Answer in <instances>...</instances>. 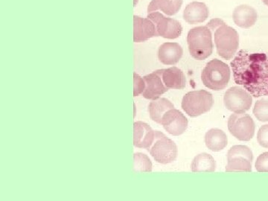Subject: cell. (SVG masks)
<instances>
[{
    "label": "cell",
    "instance_id": "cell-13",
    "mask_svg": "<svg viewBox=\"0 0 268 201\" xmlns=\"http://www.w3.org/2000/svg\"><path fill=\"white\" fill-rule=\"evenodd\" d=\"M155 37H159L155 24L147 17L134 15V42H145Z\"/></svg>",
    "mask_w": 268,
    "mask_h": 201
},
{
    "label": "cell",
    "instance_id": "cell-3",
    "mask_svg": "<svg viewBox=\"0 0 268 201\" xmlns=\"http://www.w3.org/2000/svg\"><path fill=\"white\" fill-rule=\"evenodd\" d=\"M231 77V68L226 63L218 59L210 60L201 73L203 84L207 88L215 91L226 88Z\"/></svg>",
    "mask_w": 268,
    "mask_h": 201
},
{
    "label": "cell",
    "instance_id": "cell-30",
    "mask_svg": "<svg viewBox=\"0 0 268 201\" xmlns=\"http://www.w3.org/2000/svg\"><path fill=\"white\" fill-rule=\"evenodd\" d=\"M134 6L135 7V6H136V4H137L138 2H139V0H134Z\"/></svg>",
    "mask_w": 268,
    "mask_h": 201
},
{
    "label": "cell",
    "instance_id": "cell-15",
    "mask_svg": "<svg viewBox=\"0 0 268 201\" xmlns=\"http://www.w3.org/2000/svg\"><path fill=\"white\" fill-rule=\"evenodd\" d=\"M258 14L254 8L249 5H240L233 12V20L240 28H250L256 23Z\"/></svg>",
    "mask_w": 268,
    "mask_h": 201
},
{
    "label": "cell",
    "instance_id": "cell-26",
    "mask_svg": "<svg viewBox=\"0 0 268 201\" xmlns=\"http://www.w3.org/2000/svg\"><path fill=\"white\" fill-rule=\"evenodd\" d=\"M257 141L263 148H268V124L260 127L257 134Z\"/></svg>",
    "mask_w": 268,
    "mask_h": 201
},
{
    "label": "cell",
    "instance_id": "cell-29",
    "mask_svg": "<svg viewBox=\"0 0 268 201\" xmlns=\"http://www.w3.org/2000/svg\"><path fill=\"white\" fill-rule=\"evenodd\" d=\"M261 1L263 2V3H264L265 6H267L268 7V0H261Z\"/></svg>",
    "mask_w": 268,
    "mask_h": 201
},
{
    "label": "cell",
    "instance_id": "cell-18",
    "mask_svg": "<svg viewBox=\"0 0 268 201\" xmlns=\"http://www.w3.org/2000/svg\"><path fill=\"white\" fill-rule=\"evenodd\" d=\"M162 79L168 89H183L186 84L183 72L176 66L161 70Z\"/></svg>",
    "mask_w": 268,
    "mask_h": 201
},
{
    "label": "cell",
    "instance_id": "cell-21",
    "mask_svg": "<svg viewBox=\"0 0 268 201\" xmlns=\"http://www.w3.org/2000/svg\"><path fill=\"white\" fill-rule=\"evenodd\" d=\"M173 108H174V105L167 98H159L153 100L148 106L150 119L158 124H161L165 113Z\"/></svg>",
    "mask_w": 268,
    "mask_h": 201
},
{
    "label": "cell",
    "instance_id": "cell-5",
    "mask_svg": "<svg viewBox=\"0 0 268 201\" xmlns=\"http://www.w3.org/2000/svg\"><path fill=\"white\" fill-rule=\"evenodd\" d=\"M213 105L212 94L204 89L188 92L182 100V108L191 117H197L207 113Z\"/></svg>",
    "mask_w": 268,
    "mask_h": 201
},
{
    "label": "cell",
    "instance_id": "cell-2",
    "mask_svg": "<svg viewBox=\"0 0 268 201\" xmlns=\"http://www.w3.org/2000/svg\"><path fill=\"white\" fill-rule=\"evenodd\" d=\"M212 31L207 25L197 26L188 31L187 44L192 57L198 60H205L213 52Z\"/></svg>",
    "mask_w": 268,
    "mask_h": 201
},
{
    "label": "cell",
    "instance_id": "cell-4",
    "mask_svg": "<svg viewBox=\"0 0 268 201\" xmlns=\"http://www.w3.org/2000/svg\"><path fill=\"white\" fill-rule=\"evenodd\" d=\"M218 55L225 60H231L237 54L239 47V35L235 28L226 23L212 32Z\"/></svg>",
    "mask_w": 268,
    "mask_h": 201
},
{
    "label": "cell",
    "instance_id": "cell-28",
    "mask_svg": "<svg viewBox=\"0 0 268 201\" xmlns=\"http://www.w3.org/2000/svg\"><path fill=\"white\" fill-rule=\"evenodd\" d=\"M225 23H226V22L223 21V20H221V19L213 18L210 21L208 22L206 25H207L208 28L212 31V32H213V31H215V29H217L218 27H220V25H223V24Z\"/></svg>",
    "mask_w": 268,
    "mask_h": 201
},
{
    "label": "cell",
    "instance_id": "cell-12",
    "mask_svg": "<svg viewBox=\"0 0 268 201\" xmlns=\"http://www.w3.org/2000/svg\"><path fill=\"white\" fill-rule=\"evenodd\" d=\"M143 78L146 87L142 95L146 99H158L169 90L162 79L161 70H156L154 73L144 76Z\"/></svg>",
    "mask_w": 268,
    "mask_h": 201
},
{
    "label": "cell",
    "instance_id": "cell-22",
    "mask_svg": "<svg viewBox=\"0 0 268 201\" xmlns=\"http://www.w3.org/2000/svg\"><path fill=\"white\" fill-rule=\"evenodd\" d=\"M216 169V162L210 154L207 153L198 154L192 162L193 172H213Z\"/></svg>",
    "mask_w": 268,
    "mask_h": 201
},
{
    "label": "cell",
    "instance_id": "cell-19",
    "mask_svg": "<svg viewBox=\"0 0 268 201\" xmlns=\"http://www.w3.org/2000/svg\"><path fill=\"white\" fill-rule=\"evenodd\" d=\"M183 3V0H151L147 6V14L160 11L171 17L180 11Z\"/></svg>",
    "mask_w": 268,
    "mask_h": 201
},
{
    "label": "cell",
    "instance_id": "cell-6",
    "mask_svg": "<svg viewBox=\"0 0 268 201\" xmlns=\"http://www.w3.org/2000/svg\"><path fill=\"white\" fill-rule=\"evenodd\" d=\"M155 142L148 149L150 155L159 163H171L177 159L178 154L177 145L162 132L158 130H155Z\"/></svg>",
    "mask_w": 268,
    "mask_h": 201
},
{
    "label": "cell",
    "instance_id": "cell-20",
    "mask_svg": "<svg viewBox=\"0 0 268 201\" xmlns=\"http://www.w3.org/2000/svg\"><path fill=\"white\" fill-rule=\"evenodd\" d=\"M227 143L226 133L220 129H211L206 133V145L209 150L214 152H218L224 149L227 145Z\"/></svg>",
    "mask_w": 268,
    "mask_h": 201
},
{
    "label": "cell",
    "instance_id": "cell-23",
    "mask_svg": "<svg viewBox=\"0 0 268 201\" xmlns=\"http://www.w3.org/2000/svg\"><path fill=\"white\" fill-rule=\"evenodd\" d=\"M134 170L136 172H151L152 162L146 154L135 153L134 154Z\"/></svg>",
    "mask_w": 268,
    "mask_h": 201
},
{
    "label": "cell",
    "instance_id": "cell-27",
    "mask_svg": "<svg viewBox=\"0 0 268 201\" xmlns=\"http://www.w3.org/2000/svg\"><path fill=\"white\" fill-rule=\"evenodd\" d=\"M255 166L257 172H268V152L263 153L257 158Z\"/></svg>",
    "mask_w": 268,
    "mask_h": 201
},
{
    "label": "cell",
    "instance_id": "cell-7",
    "mask_svg": "<svg viewBox=\"0 0 268 201\" xmlns=\"http://www.w3.org/2000/svg\"><path fill=\"white\" fill-rule=\"evenodd\" d=\"M253 154L250 148L245 145H235L227 153L226 172H252Z\"/></svg>",
    "mask_w": 268,
    "mask_h": 201
},
{
    "label": "cell",
    "instance_id": "cell-9",
    "mask_svg": "<svg viewBox=\"0 0 268 201\" xmlns=\"http://www.w3.org/2000/svg\"><path fill=\"white\" fill-rule=\"evenodd\" d=\"M147 17L156 25L159 37L174 40L180 38L183 32V26L180 22L166 17L160 11L149 13Z\"/></svg>",
    "mask_w": 268,
    "mask_h": 201
},
{
    "label": "cell",
    "instance_id": "cell-1",
    "mask_svg": "<svg viewBox=\"0 0 268 201\" xmlns=\"http://www.w3.org/2000/svg\"><path fill=\"white\" fill-rule=\"evenodd\" d=\"M235 82L243 86L253 96L259 98L268 95V52L239 51L233 60Z\"/></svg>",
    "mask_w": 268,
    "mask_h": 201
},
{
    "label": "cell",
    "instance_id": "cell-10",
    "mask_svg": "<svg viewBox=\"0 0 268 201\" xmlns=\"http://www.w3.org/2000/svg\"><path fill=\"white\" fill-rule=\"evenodd\" d=\"M223 102L229 111L235 113H244L251 108L253 97L245 89L233 87L225 92Z\"/></svg>",
    "mask_w": 268,
    "mask_h": 201
},
{
    "label": "cell",
    "instance_id": "cell-25",
    "mask_svg": "<svg viewBox=\"0 0 268 201\" xmlns=\"http://www.w3.org/2000/svg\"><path fill=\"white\" fill-rule=\"evenodd\" d=\"M146 84L143 78L136 73H134V96H139L145 90Z\"/></svg>",
    "mask_w": 268,
    "mask_h": 201
},
{
    "label": "cell",
    "instance_id": "cell-17",
    "mask_svg": "<svg viewBox=\"0 0 268 201\" xmlns=\"http://www.w3.org/2000/svg\"><path fill=\"white\" fill-rule=\"evenodd\" d=\"M183 55V49L178 43H164L158 49V59L163 64H177Z\"/></svg>",
    "mask_w": 268,
    "mask_h": 201
},
{
    "label": "cell",
    "instance_id": "cell-11",
    "mask_svg": "<svg viewBox=\"0 0 268 201\" xmlns=\"http://www.w3.org/2000/svg\"><path fill=\"white\" fill-rule=\"evenodd\" d=\"M161 124L171 135L180 136L186 130L188 120L183 113L173 108L165 113L162 119Z\"/></svg>",
    "mask_w": 268,
    "mask_h": 201
},
{
    "label": "cell",
    "instance_id": "cell-8",
    "mask_svg": "<svg viewBox=\"0 0 268 201\" xmlns=\"http://www.w3.org/2000/svg\"><path fill=\"white\" fill-rule=\"evenodd\" d=\"M228 129L240 141H250L255 134L253 119L246 113H233L228 120Z\"/></svg>",
    "mask_w": 268,
    "mask_h": 201
},
{
    "label": "cell",
    "instance_id": "cell-14",
    "mask_svg": "<svg viewBox=\"0 0 268 201\" xmlns=\"http://www.w3.org/2000/svg\"><path fill=\"white\" fill-rule=\"evenodd\" d=\"M156 132L147 123L138 121L134 124V145L148 150L153 145Z\"/></svg>",
    "mask_w": 268,
    "mask_h": 201
},
{
    "label": "cell",
    "instance_id": "cell-24",
    "mask_svg": "<svg viewBox=\"0 0 268 201\" xmlns=\"http://www.w3.org/2000/svg\"><path fill=\"white\" fill-rule=\"evenodd\" d=\"M255 117L261 122H268V98L257 100L253 108Z\"/></svg>",
    "mask_w": 268,
    "mask_h": 201
},
{
    "label": "cell",
    "instance_id": "cell-16",
    "mask_svg": "<svg viewBox=\"0 0 268 201\" xmlns=\"http://www.w3.org/2000/svg\"><path fill=\"white\" fill-rule=\"evenodd\" d=\"M209 8L205 3L192 2L187 5L183 11L184 20L190 25L203 23L209 18Z\"/></svg>",
    "mask_w": 268,
    "mask_h": 201
}]
</instances>
